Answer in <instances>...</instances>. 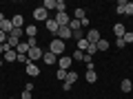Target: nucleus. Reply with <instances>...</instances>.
I'll return each mask as SVG.
<instances>
[{"instance_id":"16","label":"nucleus","mask_w":133,"mask_h":99,"mask_svg":"<svg viewBox=\"0 0 133 99\" xmlns=\"http://www.w3.org/2000/svg\"><path fill=\"white\" fill-rule=\"evenodd\" d=\"M120 90H122V93H131L133 90V81L131 79H122L120 81Z\"/></svg>"},{"instance_id":"14","label":"nucleus","mask_w":133,"mask_h":99,"mask_svg":"<svg viewBox=\"0 0 133 99\" xmlns=\"http://www.w3.org/2000/svg\"><path fill=\"white\" fill-rule=\"evenodd\" d=\"M11 24H14V29H24V18L22 15H14V18H11Z\"/></svg>"},{"instance_id":"3","label":"nucleus","mask_w":133,"mask_h":99,"mask_svg":"<svg viewBox=\"0 0 133 99\" xmlns=\"http://www.w3.org/2000/svg\"><path fill=\"white\" fill-rule=\"evenodd\" d=\"M56 38L62 40V42H66V40L73 38V31H71L69 27H60V29H58V33H56Z\"/></svg>"},{"instance_id":"18","label":"nucleus","mask_w":133,"mask_h":99,"mask_svg":"<svg viewBox=\"0 0 133 99\" xmlns=\"http://www.w3.org/2000/svg\"><path fill=\"white\" fill-rule=\"evenodd\" d=\"M78 77H80V75H78L76 71H69V73H66V79H64V81H66V84H71V86H73V84L78 81Z\"/></svg>"},{"instance_id":"17","label":"nucleus","mask_w":133,"mask_h":99,"mask_svg":"<svg viewBox=\"0 0 133 99\" xmlns=\"http://www.w3.org/2000/svg\"><path fill=\"white\" fill-rule=\"evenodd\" d=\"M24 35H27V38H36V35H38V27H36V24L24 27Z\"/></svg>"},{"instance_id":"27","label":"nucleus","mask_w":133,"mask_h":99,"mask_svg":"<svg viewBox=\"0 0 133 99\" xmlns=\"http://www.w3.org/2000/svg\"><path fill=\"white\" fill-rule=\"evenodd\" d=\"M42 7H44V9H47V11H56V0H44V2H42Z\"/></svg>"},{"instance_id":"6","label":"nucleus","mask_w":133,"mask_h":99,"mask_svg":"<svg viewBox=\"0 0 133 99\" xmlns=\"http://www.w3.org/2000/svg\"><path fill=\"white\" fill-rule=\"evenodd\" d=\"M84 38H87V42H89V44H98L102 35H100V31H98V29H89Z\"/></svg>"},{"instance_id":"41","label":"nucleus","mask_w":133,"mask_h":99,"mask_svg":"<svg viewBox=\"0 0 133 99\" xmlns=\"http://www.w3.org/2000/svg\"><path fill=\"white\" fill-rule=\"evenodd\" d=\"M2 20H5V15H2V13H0V22H2Z\"/></svg>"},{"instance_id":"24","label":"nucleus","mask_w":133,"mask_h":99,"mask_svg":"<svg viewBox=\"0 0 133 99\" xmlns=\"http://www.w3.org/2000/svg\"><path fill=\"white\" fill-rule=\"evenodd\" d=\"M95 46H98V51H109V42H107L104 38H100V42L95 44Z\"/></svg>"},{"instance_id":"31","label":"nucleus","mask_w":133,"mask_h":99,"mask_svg":"<svg viewBox=\"0 0 133 99\" xmlns=\"http://www.w3.org/2000/svg\"><path fill=\"white\" fill-rule=\"evenodd\" d=\"M66 73H69V71H62V68H58V71H56V77H58L60 81H64V79H66Z\"/></svg>"},{"instance_id":"20","label":"nucleus","mask_w":133,"mask_h":99,"mask_svg":"<svg viewBox=\"0 0 133 99\" xmlns=\"http://www.w3.org/2000/svg\"><path fill=\"white\" fill-rule=\"evenodd\" d=\"M66 11V2L64 0H56V13H64Z\"/></svg>"},{"instance_id":"26","label":"nucleus","mask_w":133,"mask_h":99,"mask_svg":"<svg viewBox=\"0 0 133 99\" xmlns=\"http://www.w3.org/2000/svg\"><path fill=\"white\" fill-rule=\"evenodd\" d=\"M87 46H89V42H87V38H84V40H80V42H76V48H78V51H82V53L87 51Z\"/></svg>"},{"instance_id":"40","label":"nucleus","mask_w":133,"mask_h":99,"mask_svg":"<svg viewBox=\"0 0 133 99\" xmlns=\"http://www.w3.org/2000/svg\"><path fill=\"white\" fill-rule=\"evenodd\" d=\"M2 64H5V62H2V57H0V68H2Z\"/></svg>"},{"instance_id":"10","label":"nucleus","mask_w":133,"mask_h":99,"mask_svg":"<svg viewBox=\"0 0 133 99\" xmlns=\"http://www.w3.org/2000/svg\"><path fill=\"white\" fill-rule=\"evenodd\" d=\"M44 27H47V31H49V33H53V35H56L58 29H60V24L56 22V18H49L47 22H44Z\"/></svg>"},{"instance_id":"29","label":"nucleus","mask_w":133,"mask_h":99,"mask_svg":"<svg viewBox=\"0 0 133 99\" xmlns=\"http://www.w3.org/2000/svg\"><path fill=\"white\" fill-rule=\"evenodd\" d=\"M71 40H76V42L84 40V31H82V29H80V31H73V38H71Z\"/></svg>"},{"instance_id":"32","label":"nucleus","mask_w":133,"mask_h":99,"mask_svg":"<svg viewBox=\"0 0 133 99\" xmlns=\"http://www.w3.org/2000/svg\"><path fill=\"white\" fill-rule=\"evenodd\" d=\"M122 40H124V44H131V42H133V31H127Z\"/></svg>"},{"instance_id":"33","label":"nucleus","mask_w":133,"mask_h":99,"mask_svg":"<svg viewBox=\"0 0 133 99\" xmlns=\"http://www.w3.org/2000/svg\"><path fill=\"white\" fill-rule=\"evenodd\" d=\"M124 15H133V2H129L127 9H124Z\"/></svg>"},{"instance_id":"1","label":"nucleus","mask_w":133,"mask_h":99,"mask_svg":"<svg viewBox=\"0 0 133 99\" xmlns=\"http://www.w3.org/2000/svg\"><path fill=\"white\" fill-rule=\"evenodd\" d=\"M47 51H51L53 55H64V51H66V42H62V40H58V38H53L51 42H49V48Z\"/></svg>"},{"instance_id":"4","label":"nucleus","mask_w":133,"mask_h":99,"mask_svg":"<svg viewBox=\"0 0 133 99\" xmlns=\"http://www.w3.org/2000/svg\"><path fill=\"white\" fill-rule=\"evenodd\" d=\"M42 55H44V51H42L40 46H33V48H29V53H27L29 62H33V64H36V60H42Z\"/></svg>"},{"instance_id":"13","label":"nucleus","mask_w":133,"mask_h":99,"mask_svg":"<svg viewBox=\"0 0 133 99\" xmlns=\"http://www.w3.org/2000/svg\"><path fill=\"white\" fill-rule=\"evenodd\" d=\"M113 33H115V38H124V33H127V27H124L122 22L113 24Z\"/></svg>"},{"instance_id":"15","label":"nucleus","mask_w":133,"mask_h":99,"mask_svg":"<svg viewBox=\"0 0 133 99\" xmlns=\"http://www.w3.org/2000/svg\"><path fill=\"white\" fill-rule=\"evenodd\" d=\"M84 79L89 81V84H95V79H98V73H95V68H87V75Z\"/></svg>"},{"instance_id":"22","label":"nucleus","mask_w":133,"mask_h":99,"mask_svg":"<svg viewBox=\"0 0 133 99\" xmlns=\"http://www.w3.org/2000/svg\"><path fill=\"white\" fill-rule=\"evenodd\" d=\"M69 29H71V31H80V29H82V24H80V20H76V18H71V22H69Z\"/></svg>"},{"instance_id":"38","label":"nucleus","mask_w":133,"mask_h":99,"mask_svg":"<svg viewBox=\"0 0 133 99\" xmlns=\"http://www.w3.org/2000/svg\"><path fill=\"white\" fill-rule=\"evenodd\" d=\"M80 24H82V29H87L91 22H89V18H84V20H80Z\"/></svg>"},{"instance_id":"42","label":"nucleus","mask_w":133,"mask_h":99,"mask_svg":"<svg viewBox=\"0 0 133 99\" xmlns=\"http://www.w3.org/2000/svg\"><path fill=\"white\" fill-rule=\"evenodd\" d=\"M9 99H16V97H9Z\"/></svg>"},{"instance_id":"7","label":"nucleus","mask_w":133,"mask_h":99,"mask_svg":"<svg viewBox=\"0 0 133 99\" xmlns=\"http://www.w3.org/2000/svg\"><path fill=\"white\" fill-rule=\"evenodd\" d=\"M42 62L47 66H53V64H58V55H53L51 51H44V55H42Z\"/></svg>"},{"instance_id":"9","label":"nucleus","mask_w":133,"mask_h":99,"mask_svg":"<svg viewBox=\"0 0 133 99\" xmlns=\"http://www.w3.org/2000/svg\"><path fill=\"white\" fill-rule=\"evenodd\" d=\"M56 22L60 24V27H69V22H71V18H69V13H56Z\"/></svg>"},{"instance_id":"30","label":"nucleus","mask_w":133,"mask_h":99,"mask_svg":"<svg viewBox=\"0 0 133 99\" xmlns=\"http://www.w3.org/2000/svg\"><path fill=\"white\" fill-rule=\"evenodd\" d=\"M84 53H87V55H91V57H93L95 53H98V46H95V44H89V46H87V51H84Z\"/></svg>"},{"instance_id":"34","label":"nucleus","mask_w":133,"mask_h":99,"mask_svg":"<svg viewBox=\"0 0 133 99\" xmlns=\"http://www.w3.org/2000/svg\"><path fill=\"white\" fill-rule=\"evenodd\" d=\"M115 46H118V48H124L127 44H124V40H122V38H115Z\"/></svg>"},{"instance_id":"39","label":"nucleus","mask_w":133,"mask_h":99,"mask_svg":"<svg viewBox=\"0 0 133 99\" xmlns=\"http://www.w3.org/2000/svg\"><path fill=\"white\" fill-rule=\"evenodd\" d=\"M62 88H64V93H69V90H71V84H66V81H62Z\"/></svg>"},{"instance_id":"2","label":"nucleus","mask_w":133,"mask_h":99,"mask_svg":"<svg viewBox=\"0 0 133 99\" xmlns=\"http://www.w3.org/2000/svg\"><path fill=\"white\" fill-rule=\"evenodd\" d=\"M71 64H73L71 55H60L58 57V68H62V71H71Z\"/></svg>"},{"instance_id":"25","label":"nucleus","mask_w":133,"mask_h":99,"mask_svg":"<svg viewBox=\"0 0 133 99\" xmlns=\"http://www.w3.org/2000/svg\"><path fill=\"white\" fill-rule=\"evenodd\" d=\"M71 60H73V62H76V60H78V62H84V53L76 48V51H73V55H71Z\"/></svg>"},{"instance_id":"21","label":"nucleus","mask_w":133,"mask_h":99,"mask_svg":"<svg viewBox=\"0 0 133 99\" xmlns=\"http://www.w3.org/2000/svg\"><path fill=\"white\" fill-rule=\"evenodd\" d=\"M127 5H129V0H118V7H115V11L122 15V13H124V9H127Z\"/></svg>"},{"instance_id":"8","label":"nucleus","mask_w":133,"mask_h":99,"mask_svg":"<svg viewBox=\"0 0 133 99\" xmlns=\"http://www.w3.org/2000/svg\"><path fill=\"white\" fill-rule=\"evenodd\" d=\"M24 71H27V75H29V77H38V75H40V66L31 62V64L24 66Z\"/></svg>"},{"instance_id":"35","label":"nucleus","mask_w":133,"mask_h":99,"mask_svg":"<svg viewBox=\"0 0 133 99\" xmlns=\"http://www.w3.org/2000/svg\"><path fill=\"white\" fill-rule=\"evenodd\" d=\"M18 62H22L24 66H27V64H31V62H29V57H27V55H18Z\"/></svg>"},{"instance_id":"37","label":"nucleus","mask_w":133,"mask_h":99,"mask_svg":"<svg viewBox=\"0 0 133 99\" xmlns=\"http://www.w3.org/2000/svg\"><path fill=\"white\" fill-rule=\"evenodd\" d=\"M5 51H9V46H7V42H5V44H0V57L5 55Z\"/></svg>"},{"instance_id":"19","label":"nucleus","mask_w":133,"mask_h":99,"mask_svg":"<svg viewBox=\"0 0 133 99\" xmlns=\"http://www.w3.org/2000/svg\"><path fill=\"white\" fill-rule=\"evenodd\" d=\"M16 53H18V55H27V53H29V44L27 42H20L18 46H16Z\"/></svg>"},{"instance_id":"28","label":"nucleus","mask_w":133,"mask_h":99,"mask_svg":"<svg viewBox=\"0 0 133 99\" xmlns=\"http://www.w3.org/2000/svg\"><path fill=\"white\" fill-rule=\"evenodd\" d=\"M9 35H11V38H16V40H20V38L24 35V29H14V31H11Z\"/></svg>"},{"instance_id":"23","label":"nucleus","mask_w":133,"mask_h":99,"mask_svg":"<svg viewBox=\"0 0 133 99\" xmlns=\"http://www.w3.org/2000/svg\"><path fill=\"white\" fill-rule=\"evenodd\" d=\"M73 18H76V20H84V18H87V13H84V9H82V7H78V9L73 11Z\"/></svg>"},{"instance_id":"11","label":"nucleus","mask_w":133,"mask_h":99,"mask_svg":"<svg viewBox=\"0 0 133 99\" xmlns=\"http://www.w3.org/2000/svg\"><path fill=\"white\" fill-rule=\"evenodd\" d=\"M2 62H18V53L14 51V48H9V51H5V55H2Z\"/></svg>"},{"instance_id":"12","label":"nucleus","mask_w":133,"mask_h":99,"mask_svg":"<svg viewBox=\"0 0 133 99\" xmlns=\"http://www.w3.org/2000/svg\"><path fill=\"white\" fill-rule=\"evenodd\" d=\"M0 31H5L7 35H9V33L14 31V24H11V20H9V18H5L2 22H0Z\"/></svg>"},{"instance_id":"36","label":"nucleus","mask_w":133,"mask_h":99,"mask_svg":"<svg viewBox=\"0 0 133 99\" xmlns=\"http://www.w3.org/2000/svg\"><path fill=\"white\" fill-rule=\"evenodd\" d=\"M7 38H9V35H7L5 31H0V44H5V42H7Z\"/></svg>"},{"instance_id":"5","label":"nucleus","mask_w":133,"mask_h":99,"mask_svg":"<svg viewBox=\"0 0 133 99\" xmlns=\"http://www.w3.org/2000/svg\"><path fill=\"white\" fill-rule=\"evenodd\" d=\"M33 18L38 20V22H47L49 20V11L44 9V7H36V9H33Z\"/></svg>"}]
</instances>
